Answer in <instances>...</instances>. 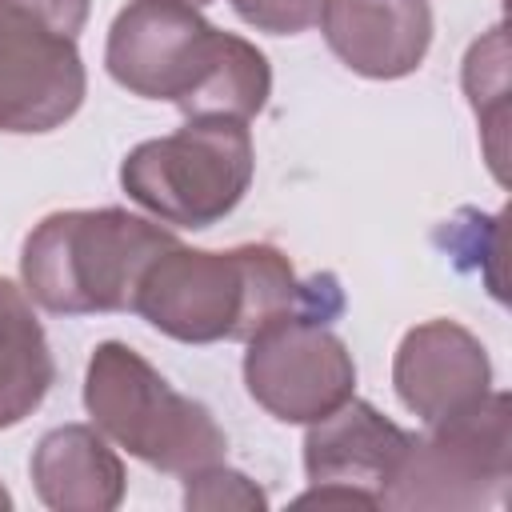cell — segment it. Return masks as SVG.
<instances>
[{
    "label": "cell",
    "mask_w": 512,
    "mask_h": 512,
    "mask_svg": "<svg viewBox=\"0 0 512 512\" xmlns=\"http://www.w3.org/2000/svg\"><path fill=\"white\" fill-rule=\"evenodd\" d=\"M340 308L336 276L324 272L300 284L288 256L272 244H240L228 252L172 244L148 264L132 304V312L180 344L252 340L292 312L340 316Z\"/></svg>",
    "instance_id": "1"
},
{
    "label": "cell",
    "mask_w": 512,
    "mask_h": 512,
    "mask_svg": "<svg viewBox=\"0 0 512 512\" xmlns=\"http://www.w3.org/2000/svg\"><path fill=\"white\" fill-rule=\"evenodd\" d=\"M180 244L168 228L124 208H68L44 216L20 252L28 300L56 316L132 312L148 264Z\"/></svg>",
    "instance_id": "2"
},
{
    "label": "cell",
    "mask_w": 512,
    "mask_h": 512,
    "mask_svg": "<svg viewBox=\"0 0 512 512\" xmlns=\"http://www.w3.org/2000/svg\"><path fill=\"white\" fill-rule=\"evenodd\" d=\"M84 408L112 444L168 476H188L216 464L228 448L212 412L176 392L136 348L120 340L92 348L84 372Z\"/></svg>",
    "instance_id": "3"
},
{
    "label": "cell",
    "mask_w": 512,
    "mask_h": 512,
    "mask_svg": "<svg viewBox=\"0 0 512 512\" xmlns=\"http://www.w3.org/2000/svg\"><path fill=\"white\" fill-rule=\"evenodd\" d=\"M252 172L248 120L200 116L172 136L136 144L120 164V188L164 224L212 228L244 200Z\"/></svg>",
    "instance_id": "4"
},
{
    "label": "cell",
    "mask_w": 512,
    "mask_h": 512,
    "mask_svg": "<svg viewBox=\"0 0 512 512\" xmlns=\"http://www.w3.org/2000/svg\"><path fill=\"white\" fill-rule=\"evenodd\" d=\"M512 476V416L508 392H488L480 404L428 424L412 436L404 464L380 508L476 512L504 504Z\"/></svg>",
    "instance_id": "5"
},
{
    "label": "cell",
    "mask_w": 512,
    "mask_h": 512,
    "mask_svg": "<svg viewBox=\"0 0 512 512\" xmlns=\"http://www.w3.org/2000/svg\"><path fill=\"white\" fill-rule=\"evenodd\" d=\"M228 40L232 32H220L184 0H128L108 28L104 64L132 96L172 100L188 112L212 80Z\"/></svg>",
    "instance_id": "6"
},
{
    "label": "cell",
    "mask_w": 512,
    "mask_h": 512,
    "mask_svg": "<svg viewBox=\"0 0 512 512\" xmlns=\"http://www.w3.org/2000/svg\"><path fill=\"white\" fill-rule=\"evenodd\" d=\"M328 320L292 312L244 340V388L280 424H312L356 396L352 352Z\"/></svg>",
    "instance_id": "7"
},
{
    "label": "cell",
    "mask_w": 512,
    "mask_h": 512,
    "mask_svg": "<svg viewBox=\"0 0 512 512\" xmlns=\"http://www.w3.org/2000/svg\"><path fill=\"white\" fill-rule=\"evenodd\" d=\"M84 92L76 40L0 4V132H52L80 112Z\"/></svg>",
    "instance_id": "8"
},
{
    "label": "cell",
    "mask_w": 512,
    "mask_h": 512,
    "mask_svg": "<svg viewBox=\"0 0 512 512\" xmlns=\"http://www.w3.org/2000/svg\"><path fill=\"white\" fill-rule=\"evenodd\" d=\"M392 384L412 416L436 424L492 392V360L464 324L424 320L404 332L392 360Z\"/></svg>",
    "instance_id": "9"
},
{
    "label": "cell",
    "mask_w": 512,
    "mask_h": 512,
    "mask_svg": "<svg viewBox=\"0 0 512 512\" xmlns=\"http://www.w3.org/2000/svg\"><path fill=\"white\" fill-rule=\"evenodd\" d=\"M412 444V432L380 416L368 400H344L336 412L308 424L304 436V472L312 484H340L356 488L364 496L384 500L392 488L404 452Z\"/></svg>",
    "instance_id": "10"
},
{
    "label": "cell",
    "mask_w": 512,
    "mask_h": 512,
    "mask_svg": "<svg viewBox=\"0 0 512 512\" xmlns=\"http://www.w3.org/2000/svg\"><path fill=\"white\" fill-rule=\"evenodd\" d=\"M320 28L340 64L368 80H400L432 48L428 0H324Z\"/></svg>",
    "instance_id": "11"
},
{
    "label": "cell",
    "mask_w": 512,
    "mask_h": 512,
    "mask_svg": "<svg viewBox=\"0 0 512 512\" xmlns=\"http://www.w3.org/2000/svg\"><path fill=\"white\" fill-rule=\"evenodd\" d=\"M32 488L52 512H112L124 500V464L96 424H60L32 448Z\"/></svg>",
    "instance_id": "12"
},
{
    "label": "cell",
    "mask_w": 512,
    "mask_h": 512,
    "mask_svg": "<svg viewBox=\"0 0 512 512\" xmlns=\"http://www.w3.org/2000/svg\"><path fill=\"white\" fill-rule=\"evenodd\" d=\"M52 384L56 360L28 292L0 276V428L28 420Z\"/></svg>",
    "instance_id": "13"
},
{
    "label": "cell",
    "mask_w": 512,
    "mask_h": 512,
    "mask_svg": "<svg viewBox=\"0 0 512 512\" xmlns=\"http://www.w3.org/2000/svg\"><path fill=\"white\" fill-rule=\"evenodd\" d=\"M464 92L476 108V120L484 132H504V108H508V44L504 28L496 24L484 40H476L464 56Z\"/></svg>",
    "instance_id": "14"
},
{
    "label": "cell",
    "mask_w": 512,
    "mask_h": 512,
    "mask_svg": "<svg viewBox=\"0 0 512 512\" xmlns=\"http://www.w3.org/2000/svg\"><path fill=\"white\" fill-rule=\"evenodd\" d=\"M184 508H192V512H220V508L256 512V508H268V496H264V488H256V480H248L244 472L224 468L216 460V464H204L184 476Z\"/></svg>",
    "instance_id": "15"
},
{
    "label": "cell",
    "mask_w": 512,
    "mask_h": 512,
    "mask_svg": "<svg viewBox=\"0 0 512 512\" xmlns=\"http://www.w3.org/2000/svg\"><path fill=\"white\" fill-rule=\"evenodd\" d=\"M228 4L244 24L272 36H296L312 28L324 8V0H228Z\"/></svg>",
    "instance_id": "16"
},
{
    "label": "cell",
    "mask_w": 512,
    "mask_h": 512,
    "mask_svg": "<svg viewBox=\"0 0 512 512\" xmlns=\"http://www.w3.org/2000/svg\"><path fill=\"white\" fill-rule=\"evenodd\" d=\"M0 4H8V8H16V12H24V16H32V20H40V24H48V28H56L60 36H80V28H84V20H88V4L92 0H0Z\"/></svg>",
    "instance_id": "17"
},
{
    "label": "cell",
    "mask_w": 512,
    "mask_h": 512,
    "mask_svg": "<svg viewBox=\"0 0 512 512\" xmlns=\"http://www.w3.org/2000/svg\"><path fill=\"white\" fill-rule=\"evenodd\" d=\"M296 508H376L372 496L356 492V488H340V484H312L308 492L296 496Z\"/></svg>",
    "instance_id": "18"
},
{
    "label": "cell",
    "mask_w": 512,
    "mask_h": 512,
    "mask_svg": "<svg viewBox=\"0 0 512 512\" xmlns=\"http://www.w3.org/2000/svg\"><path fill=\"white\" fill-rule=\"evenodd\" d=\"M8 508H12V496H8V488L0 484V512H8Z\"/></svg>",
    "instance_id": "19"
},
{
    "label": "cell",
    "mask_w": 512,
    "mask_h": 512,
    "mask_svg": "<svg viewBox=\"0 0 512 512\" xmlns=\"http://www.w3.org/2000/svg\"><path fill=\"white\" fill-rule=\"evenodd\" d=\"M184 4H192V8H204V4H212V0H184Z\"/></svg>",
    "instance_id": "20"
}]
</instances>
